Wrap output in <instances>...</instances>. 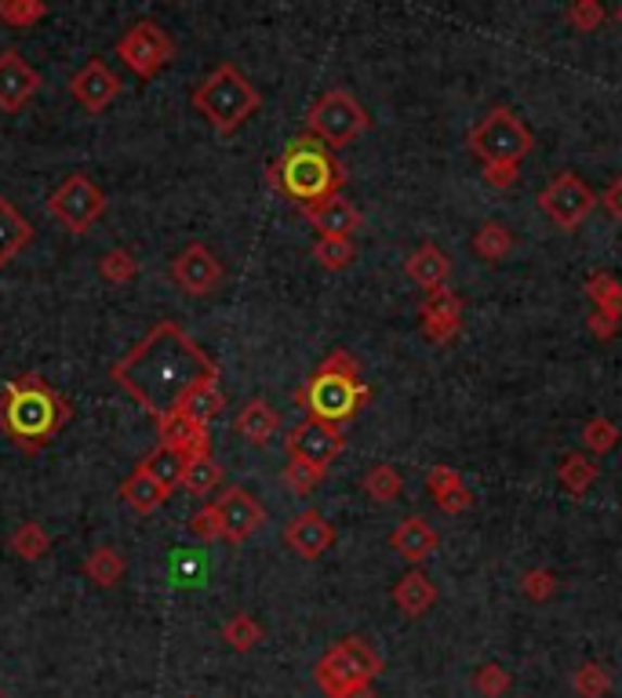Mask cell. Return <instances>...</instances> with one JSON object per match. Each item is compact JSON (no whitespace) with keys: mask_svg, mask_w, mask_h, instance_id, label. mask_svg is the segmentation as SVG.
Masks as SVG:
<instances>
[{"mask_svg":"<svg viewBox=\"0 0 622 698\" xmlns=\"http://www.w3.org/2000/svg\"><path fill=\"white\" fill-rule=\"evenodd\" d=\"M110 379L142 404L153 419H168L186 404V397L207 379H219L215 364L175 320H157L147 335L110 368Z\"/></svg>","mask_w":622,"mask_h":698,"instance_id":"6da1fadb","label":"cell"},{"mask_svg":"<svg viewBox=\"0 0 622 698\" xmlns=\"http://www.w3.org/2000/svg\"><path fill=\"white\" fill-rule=\"evenodd\" d=\"M66 419L69 404L34 371L18 375L0 393V430L12 436L23 452H40L48 441H55Z\"/></svg>","mask_w":622,"mask_h":698,"instance_id":"7a4b0ae2","label":"cell"},{"mask_svg":"<svg viewBox=\"0 0 622 698\" xmlns=\"http://www.w3.org/2000/svg\"><path fill=\"white\" fill-rule=\"evenodd\" d=\"M269 182L288 201L309 207L328 201V196H339V190L346 186V172H342V164L325 142L314 139V135H299V139L284 145L281 161L269 168Z\"/></svg>","mask_w":622,"mask_h":698,"instance_id":"3957f363","label":"cell"},{"mask_svg":"<svg viewBox=\"0 0 622 698\" xmlns=\"http://www.w3.org/2000/svg\"><path fill=\"white\" fill-rule=\"evenodd\" d=\"M295 401L309 411V419L342 426L371 401V390L360 382L357 360L346 350H331V357L303 382Z\"/></svg>","mask_w":622,"mask_h":698,"instance_id":"277c9868","label":"cell"},{"mask_svg":"<svg viewBox=\"0 0 622 698\" xmlns=\"http://www.w3.org/2000/svg\"><path fill=\"white\" fill-rule=\"evenodd\" d=\"M190 102L215 131L233 135L258 106H263V96H258V88L233 66V62H223V66H215L201 85L193 88Z\"/></svg>","mask_w":622,"mask_h":698,"instance_id":"5b68a950","label":"cell"},{"mask_svg":"<svg viewBox=\"0 0 622 698\" xmlns=\"http://www.w3.org/2000/svg\"><path fill=\"white\" fill-rule=\"evenodd\" d=\"M466 142H470V153L484 168H488V164H521V157H528L535 145L524 120L506 106H495L484 113L470 128V139Z\"/></svg>","mask_w":622,"mask_h":698,"instance_id":"8992f818","label":"cell"},{"mask_svg":"<svg viewBox=\"0 0 622 698\" xmlns=\"http://www.w3.org/2000/svg\"><path fill=\"white\" fill-rule=\"evenodd\" d=\"M368 110L360 106V102L350 96L346 88H331L325 91L314 106L306 113V135H314L328 145V150H335V145H346L360 139V135L368 131Z\"/></svg>","mask_w":622,"mask_h":698,"instance_id":"52a82bcc","label":"cell"},{"mask_svg":"<svg viewBox=\"0 0 622 698\" xmlns=\"http://www.w3.org/2000/svg\"><path fill=\"white\" fill-rule=\"evenodd\" d=\"M117 59L135 73V77L150 80L175 59V40L168 37V29H164L157 18H139V23H131L120 34Z\"/></svg>","mask_w":622,"mask_h":698,"instance_id":"ba28073f","label":"cell"},{"mask_svg":"<svg viewBox=\"0 0 622 698\" xmlns=\"http://www.w3.org/2000/svg\"><path fill=\"white\" fill-rule=\"evenodd\" d=\"M48 212L51 218H59L69 233H88L102 218V212H106V193H102L88 175L74 172L48 196Z\"/></svg>","mask_w":622,"mask_h":698,"instance_id":"9c48e42d","label":"cell"},{"mask_svg":"<svg viewBox=\"0 0 622 698\" xmlns=\"http://www.w3.org/2000/svg\"><path fill=\"white\" fill-rule=\"evenodd\" d=\"M538 207H543L561 229H579L589 218V212L597 207V196L579 175L561 172L549 179L543 193H538Z\"/></svg>","mask_w":622,"mask_h":698,"instance_id":"30bf717a","label":"cell"},{"mask_svg":"<svg viewBox=\"0 0 622 698\" xmlns=\"http://www.w3.org/2000/svg\"><path fill=\"white\" fill-rule=\"evenodd\" d=\"M342 447H346V436H342L339 426H328L317 419H303L288 433V458L314 466V470H328L342 455Z\"/></svg>","mask_w":622,"mask_h":698,"instance_id":"8fae6325","label":"cell"},{"mask_svg":"<svg viewBox=\"0 0 622 698\" xmlns=\"http://www.w3.org/2000/svg\"><path fill=\"white\" fill-rule=\"evenodd\" d=\"M172 280L186 295H212L223 284V263L207 244H186L179 255L172 258Z\"/></svg>","mask_w":622,"mask_h":698,"instance_id":"7c38bea8","label":"cell"},{"mask_svg":"<svg viewBox=\"0 0 622 698\" xmlns=\"http://www.w3.org/2000/svg\"><path fill=\"white\" fill-rule=\"evenodd\" d=\"M215 509H219V520H223V535L241 546L255 535L258 528L266 524V509L258 506V498L244 487H226V492L215 498Z\"/></svg>","mask_w":622,"mask_h":698,"instance_id":"4fadbf2b","label":"cell"},{"mask_svg":"<svg viewBox=\"0 0 622 698\" xmlns=\"http://www.w3.org/2000/svg\"><path fill=\"white\" fill-rule=\"evenodd\" d=\"M37 91H40L37 66H29L15 48L0 51V110L4 113L26 110Z\"/></svg>","mask_w":622,"mask_h":698,"instance_id":"5bb4252c","label":"cell"},{"mask_svg":"<svg viewBox=\"0 0 622 698\" xmlns=\"http://www.w3.org/2000/svg\"><path fill=\"white\" fill-rule=\"evenodd\" d=\"M69 96L88 113H102L120 96V77L102 59H88L74 77H69Z\"/></svg>","mask_w":622,"mask_h":698,"instance_id":"9a60e30c","label":"cell"},{"mask_svg":"<svg viewBox=\"0 0 622 698\" xmlns=\"http://www.w3.org/2000/svg\"><path fill=\"white\" fill-rule=\"evenodd\" d=\"M284 542H288V549L303 560H317L335 546V528H331L317 509H303V513L284 524Z\"/></svg>","mask_w":622,"mask_h":698,"instance_id":"2e32d148","label":"cell"},{"mask_svg":"<svg viewBox=\"0 0 622 698\" xmlns=\"http://www.w3.org/2000/svg\"><path fill=\"white\" fill-rule=\"evenodd\" d=\"M419 328L430 342H452L462 331V302L455 291L441 288L430 291V299L419 309Z\"/></svg>","mask_w":622,"mask_h":698,"instance_id":"e0dca14e","label":"cell"},{"mask_svg":"<svg viewBox=\"0 0 622 698\" xmlns=\"http://www.w3.org/2000/svg\"><path fill=\"white\" fill-rule=\"evenodd\" d=\"M157 436H161V444H168L172 452H179L186 462L212 455V433H207V426L193 422L190 415H182V411L161 419L157 422Z\"/></svg>","mask_w":622,"mask_h":698,"instance_id":"ac0fdd59","label":"cell"},{"mask_svg":"<svg viewBox=\"0 0 622 698\" xmlns=\"http://www.w3.org/2000/svg\"><path fill=\"white\" fill-rule=\"evenodd\" d=\"M303 215L320 237H342V241H350V237L360 229V223H365L360 212H357V204H350L342 193L328 196V201H320V204L303 207Z\"/></svg>","mask_w":622,"mask_h":698,"instance_id":"d6986e66","label":"cell"},{"mask_svg":"<svg viewBox=\"0 0 622 698\" xmlns=\"http://www.w3.org/2000/svg\"><path fill=\"white\" fill-rule=\"evenodd\" d=\"M437 542H441L437 531H433L430 520H422V517H404L390 535L393 554L401 560H408V564H422V560L437 549Z\"/></svg>","mask_w":622,"mask_h":698,"instance_id":"ffe728a7","label":"cell"},{"mask_svg":"<svg viewBox=\"0 0 622 698\" xmlns=\"http://www.w3.org/2000/svg\"><path fill=\"white\" fill-rule=\"evenodd\" d=\"M427 487L444 513H466L473 506V492L462 484V473L452 470V466H433L427 473Z\"/></svg>","mask_w":622,"mask_h":698,"instance_id":"44dd1931","label":"cell"},{"mask_svg":"<svg viewBox=\"0 0 622 698\" xmlns=\"http://www.w3.org/2000/svg\"><path fill=\"white\" fill-rule=\"evenodd\" d=\"M404 269H408V277H411L419 288L441 291V288H448L452 263H448V255H444L437 244H422L419 252L408 255V263H404Z\"/></svg>","mask_w":622,"mask_h":698,"instance_id":"7402d4cb","label":"cell"},{"mask_svg":"<svg viewBox=\"0 0 622 698\" xmlns=\"http://www.w3.org/2000/svg\"><path fill=\"white\" fill-rule=\"evenodd\" d=\"M393 604L408 614V619H419V614H427L433 604H437V586L422 575L419 568L408 571V575H401L393 582Z\"/></svg>","mask_w":622,"mask_h":698,"instance_id":"603a6c76","label":"cell"},{"mask_svg":"<svg viewBox=\"0 0 622 698\" xmlns=\"http://www.w3.org/2000/svg\"><path fill=\"white\" fill-rule=\"evenodd\" d=\"M233 430H237V436H244L247 444H266L269 436L281 430V415L269 408L263 397H255V401H247L241 411H237Z\"/></svg>","mask_w":622,"mask_h":698,"instance_id":"cb8c5ba5","label":"cell"},{"mask_svg":"<svg viewBox=\"0 0 622 698\" xmlns=\"http://www.w3.org/2000/svg\"><path fill=\"white\" fill-rule=\"evenodd\" d=\"M34 241V226L18 215V207L0 196V266H8L23 248Z\"/></svg>","mask_w":622,"mask_h":698,"instance_id":"d4e9b609","label":"cell"},{"mask_svg":"<svg viewBox=\"0 0 622 698\" xmlns=\"http://www.w3.org/2000/svg\"><path fill=\"white\" fill-rule=\"evenodd\" d=\"M120 498L124 503H128L135 513H153V509H161L164 506V498H168V492H164V487L153 481V477L142 470V466H135L131 470V477L128 481L120 484Z\"/></svg>","mask_w":622,"mask_h":698,"instance_id":"484cf974","label":"cell"},{"mask_svg":"<svg viewBox=\"0 0 622 698\" xmlns=\"http://www.w3.org/2000/svg\"><path fill=\"white\" fill-rule=\"evenodd\" d=\"M142 470H147L153 481H157L164 492H175V487H182V473H186V458L179 452H172L168 444H157L153 452L142 458Z\"/></svg>","mask_w":622,"mask_h":698,"instance_id":"4316f807","label":"cell"},{"mask_svg":"<svg viewBox=\"0 0 622 698\" xmlns=\"http://www.w3.org/2000/svg\"><path fill=\"white\" fill-rule=\"evenodd\" d=\"M124 568H128V560H124V554L117 546H96L85 560V575L96 582L99 589L117 586V582L124 579Z\"/></svg>","mask_w":622,"mask_h":698,"instance_id":"83f0119b","label":"cell"},{"mask_svg":"<svg viewBox=\"0 0 622 698\" xmlns=\"http://www.w3.org/2000/svg\"><path fill=\"white\" fill-rule=\"evenodd\" d=\"M223 408H226V397H223V390H219V379H207V382L196 385L190 397H186V404H182L179 411L190 415L193 422L212 426L223 415Z\"/></svg>","mask_w":622,"mask_h":698,"instance_id":"f1b7e54d","label":"cell"},{"mask_svg":"<svg viewBox=\"0 0 622 698\" xmlns=\"http://www.w3.org/2000/svg\"><path fill=\"white\" fill-rule=\"evenodd\" d=\"M513 248V237L510 229H506L499 218H488V223H481V229L473 233V252L484 258V263H499V258L510 255Z\"/></svg>","mask_w":622,"mask_h":698,"instance_id":"f546056e","label":"cell"},{"mask_svg":"<svg viewBox=\"0 0 622 698\" xmlns=\"http://www.w3.org/2000/svg\"><path fill=\"white\" fill-rule=\"evenodd\" d=\"M586 295L594 302V309L608 314L622 325V284L611 274H589L586 277Z\"/></svg>","mask_w":622,"mask_h":698,"instance_id":"4dcf8cb0","label":"cell"},{"mask_svg":"<svg viewBox=\"0 0 622 698\" xmlns=\"http://www.w3.org/2000/svg\"><path fill=\"white\" fill-rule=\"evenodd\" d=\"M8 549H12L15 557H23V560H40L51 549V535L45 531L40 520H26V524L18 528L12 538H8Z\"/></svg>","mask_w":622,"mask_h":698,"instance_id":"1f68e13d","label":"cell"},{"mask_svg":"<svg viewBox=\"0 0 622 698\" xmlns=\"http://www.w3.org/2000/svg\"><path fill=\"white\" fill-rule=\"evenodd\" d=\"M223 481V466L215 462L212 455L207 458H193V462H186V473H182V487L190 495H212L215 487Z\"/></svg>","mask_w":622,"mask_h":698,"instance_id":"d6a6232c","label":"cell"},{"mask_svg":"<svg viewBox=\"0 0 622 698\" xmlns=\"http://www.w3.org/2000/svg\"><path fill=\"white\" fill-rule=\"evenodd\" d=\"M557 477H561V484L579 498V495H586L589 487H594L597 466H594V458H586V455H568L564 462L557 466Z\"/></svg>","mask_w":622,"mask_h":698,"instance_id":"836d02e7","label":"cell"},{"mask_svg":"<svg viewBox=\"0 0 622 698\" xmlns=\"http://www.w3.org/2000/svg\"><path fill=\"white\" fill-rule=\"evenodd\" d=\"M360 487H365V495H371L376 503H397L404 492V477L393 470V466H371Z\"/></svg>","mask_w":622,"mask_h":698,"instance_id":"e575fe53","label":"cell"},{"mask_svg":"<svg viewBox=\"0 0 622 698\" xmlns=\"http://www.w3.org/2000/svg\"><path fill=\"white\" fill-rule=\"evenodd\" d=\"M45 15V0H0V23H8L12 29H34Z\"/></svg>","mask_w":622,"mask_h":698,"instance_id":"d590c367","label":"cell"},{"mask_svg":"<svg viewBox=\"0 0 622 698\" xmlns=\"http://www.w3.org/2000/svg\"><path fill=\"white\" fill-rule=\"evenodd\" d=\"M223 640L230 644L233 651H252V648H258L263 644V626L252 619V614H233L230 622L223 626Z\"/></svg>","mask_w":622,"mask_h":698,"instance_id":"8d00e7d4","label":"cell"},{"mask_svg":"<svg viewBox=\"0 0 622 698\" xmlns=\"http://www.w3.org/2000/svg\"><path fill=\"white\" fill-rule=\"evenodd\" d=\"M572 687L579 698H605L611 691V676L600 662H583L572 673Z\"/></svg>","mask_w":622,"mask_h":698,"instance_id":"74e56055","label":"cell"},{"mask_svg":"<svg viewBox=\"0 0 622 698\" xmlns=\"http://www.w3.org/2000/svg\"><path fill=\"white\" fill-rule=\"evenodd\" d=\"M357 258L354 241H342V237H320L314 244V263H320L325 269H346Z\"/></svg>","mask_w":622,"mask_h":698,"instance_id":"f35d334b","label":"cell"},{"mask_svg":"<svg viewBox=\"0 0 622 698\" xmlns=\"http://www.w3.org/2000/svg\"><path fill=\"white\" fill-rule=\"evenodd\" d=\"M99 274L102 280H110V284H131L135 274H139V263H135L128 248H113V252L99 258Z\"/></svg>","mask_w":622,"mask_h":698,"instance_id":"ab89813d","label":"cell"},{"mask_svg":"<svg viewBox=\"0 0 622 698\" xmlns=\"http://www.w3.org/2000/svg\"><path fill=\"white\" fill-rule=\"evenodd\" d=\"M473 687H477V695H481V698H503L513 687V676L506 673L499 662H484V665H477Z\"/></svg>","mask_w":622,"mask_h":698,"instance_id":"60d3db41","label":"cell"},{"mask_svg":"<svg viewBox=\"0 0 622 698\" xmlns=\"http://www.w3.org/2000/svg\"><path fill=\"white\" fill-rule=\"evenodd\" d=\"M619 426L611 422V419H605V415H594L586 426H583V444L589 447L594 455H605V452H611V447L619 444Z\"/></svg>","mask_w":622,"mask_h":698,"instance_id":"b9f144b4","label":"cell"},{"mask_svg":"<svg viewBox=\"0 0 622 698\" xmlns=\"http://www.w3.org/2000/svg\"><path fill=\"white\" fill-rule=\"evenodd\" d=\"M605 4L600 0H575L572 8H568V23H572V29H579V34H594V29L605 26Z\"/></svg>","mask_w":622,"mask_h":698,"instance_id":"7bdbcfd3","label":"cell"},{"mask_svg":"<svg viewBox=\"0 0 622 698\" xmlns=\"http://www.w3.org/2000/svg\"><path fill=\"white\" fill-rule=\"evenodd\" d=\"M172 582L175 586H201L204 582V557H196L193 549H179L172 560Z\"/></svg>","mask_w":622,"mask_h":698,"instance_id":"ee69618b","label":"cell"},{"mask_svg":"<svg viewBox=\"0 0 622 698\" xmlns=\"http://www.w3.org/2000/svg\"><path fill=\"white\" fill-rule=\"evenodd\" d=\"M320 477H325V470H314V466L288 458V466H284V484L292 487L295 495H309V492H314V487L320 484Z\"/></svg>","mask_w":622,"mask_h":698,"instance_id":"f6af8a7d","label":"cell"},{"mask_svg":"<svg viewBox=\"0 0 622 698\" xmlns=\"http://www.w3.org/2000/svg\"><path fill=\"white\" fill-rule=\"evenodd\" d=\"M190 531L201 542H219V538H226L223 535V520H219V509H215V503H207V506H201L196 513L190 517Z\"/></svg>","mask_w":622,"mask_h":698,"instance_id":"bcb514c9","label":"cell"},{"mask_svg":"<svg viewBox=\"0 0 622 698\" xmlns=\"http://www.w3.org/2000/svg\"><path fill=\"white\" fill-rule=\"evenodd\" d=\"M521 589H524V597H528V600L543 604V600H549V597H554V593H557V575H554V571H546V568L524 571Z\"/></svg>","mask_w":622,"mask_h":698,"instance_id":"7dc6e473","label":"cell"},{"mask_svg":"<svg viewBox=\"0 0 622 698\" xmlns=\"http://www.w3.org/2000/svg\"><path fill=\"white\" fill-rule=\"evenodd\" d=\"M517 179H521L517 164H488L484 168V182L495 186V190H510V186H517Z\"/></svg>","mask_w":622,"mask_h":698,"instance_id":"c3c4849f","label":"cell"},{"mask_svg":"<svg viewBox=\"0 0 622 698\" xmlns=\"http://www.w3.org/2000/svg\"><path fill=\"white\" fill-rule=\"evenodd\" d=\"M586 328L594 331V339L608 342V339H615V331H619V320H611L608 314H600V309H594V314L586 317Z\"/></svg>","mask_w":622,"mask_h":698,"instance_id":"681fc988","label":"cell"},{"mask_svg":"<svg viewBox=\"0 0 622 698\" xmlns=\"http://www.w3.org/2000/svg\"><path fill=\"white\" fill-rule=\"evenodd\" d=\"M597 204L605 207L611 218H619V223H622V179H611L608 190L597 196Z\"/></svg>","mask_w":622,"mask_h":698,"instance_id":"f907efd6","label":"cell"},{"mask_svg":"<svg viewBox=\"0 0 622 698\" xmlns=\"http://www.w3.org/2000/svg\"><path fill=\"white\" fill-rule=\"evenodd\" d=\"M342 698H376V691H371V684H360V687H354V691H346Z\"/></svg>","mask_w":622,"mask_h":698,"instance_id":"816d5d0a","label":"cell"},{"mask_svg":"<svg viewBox=\"0 0 622 698\" xmlns=\"http://www.w3.org/2000/svg\"><path fill=\"white\" fill-rule=\"evenodd\" d=\"M615 23H619V26H622V4H619V8H615Z\"/></svg>","mask_w":622,"mask_h":698,"instance_id":"f5cc1de1","label":"cell"}]
</instances>
